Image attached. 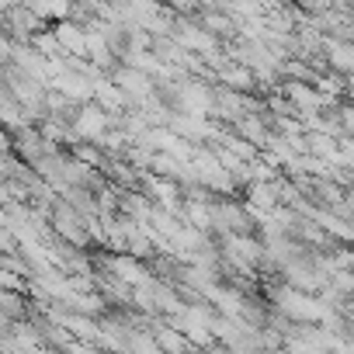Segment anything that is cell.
Returning <instances> with one entry per match:
<instances>
[{"label": "cell", "instance_id": "cell-1", "mask_svg": "<svg viewBox=\"0 0 354 354\" xmlns=\"http://www.w3.org/2000/svg\"><path fill=\"white\" fill-rule=\"evenodd\" d=\"M115 87H118L125 97H132V104L142 101V97L149 94V80H146V73H142L139 66H125V70H118V73H115Z\"/></svg>", "mask_w": 354, "mask_h": 354}, {"label": "cell", "instance_id": "cell-2", "mask_svg": "<svg viewBox=\"0 0 354 354\" xmlns=\"http://www.w3.org/2000/svg\"><path fill=\"white\" fill-rule=\"evenodd\" d=\"M11 4H15V0H0V11H8Z\"/></svg>", "mask_w": 354, "mask_h": 354}]
</instances>
